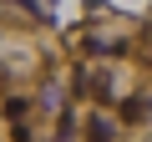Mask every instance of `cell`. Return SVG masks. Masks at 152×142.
Here are the masks:
<instances>
[{"mask_svg": "<svg viewBox=\"0 0 152 142\" xmlns=\"http://www.w3.org/2000/svg\"><path fill=\"white\" fill-rule=\"evenodd\" d=\"M86 137H91V142H112V137H117V127H112L102 112H91V117H86Z\"/></svg>", "mask_w": 152, "mask_h": 142, "instance_id": "obj_2", "label": "cell"}, {"mask_svg": "<svg viewBox=\"0 0 152 142\" xmlns=\"http://www.w3.org/2000/svg\"><path fill=\"white\" fill-rule=\"evenodd\" d=\"M122 122H127V127H147V122H152V97H147V91L127 97V102H122Z\"/></svg>", "mask_w": 152, "mask_h": 142, "instance_id": "obj_1", "label": "cell"}]
</instances>
